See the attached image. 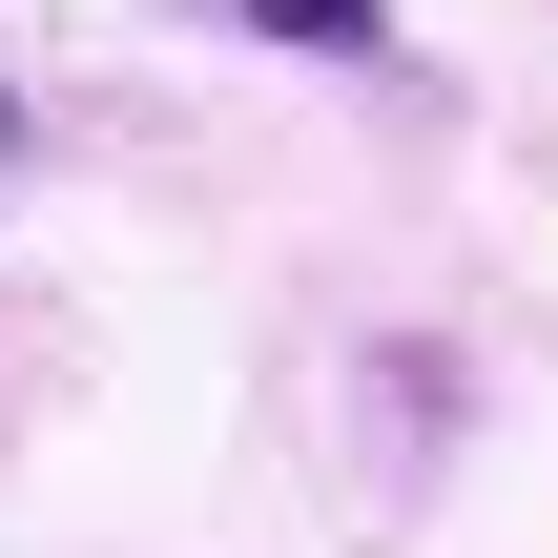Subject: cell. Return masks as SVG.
<instances>
[{"mask_svg": "<svg viewBox=\"0 0 558 558\" xmlns=\"http://www.w3.org/2000/svg\"><path fill=\"white\" fill-rule=\"evenodd\" d=\"M228 41H290V62H393V0H207Z\"/></svg>", "mask_w": 558, "mask_h": 558, "instance_id": "obj_1", "label": "cell"}, {"mask_svg": "<svg viewBox=\"0 0 558 558\" xmlns=\"http://www.w3.org/2000/svg\"><path fill=\"white\" fill-rule=\"evenodd\" d=\"M0 186H21V124H0Z\"/></svg>", "mask_w": 558, "mask_h": 558, "instance_id": "obj_2", "label": "cell"}]
</instances>
